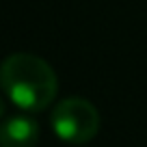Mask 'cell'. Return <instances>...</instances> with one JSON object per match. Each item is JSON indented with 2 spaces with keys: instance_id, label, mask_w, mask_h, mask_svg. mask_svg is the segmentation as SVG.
Masks as SVG:
<instances>
[{
  "instance_id": "2",
  "label": "cell",
  "mask_w": 147,
  "mask_h": 147,
  "mask_svg": "<svg viewBox=\"0 0 147 147\" xmlns=\"http://www.w3.org/2000/svg\"><path fill=\"white\" fill-rule=\"evenodd\" d=\"M50 125L56 138L69 145H84L93 141L100 132L102 117L100 110L89 100L78 95L56 102L50 115Z\"/></svg>"
},
{
  "instance_id": "4",
  "label": "cell",
  "mask_w": 147,
  "mask_h": 147,
  "mask_svg": "<svg viewBox=\"0 0 147 147\" xmlns=\"http://www.w3.org/2000/svg\"><path fill=\"white\" fill-rule=\"evenodd\" d=\"M5 117V102H2V97H0V119Z\"/></svg>"
},
{
  "instance_id": "1",
  "label": "cell",
  "mask_w": 147,
  "mask_h": 147,
  "mask_svg": "<svg viewBox=\"0 0 147 147\" xmlns=\"http://www.w3.org/2000/svg\"><path fill=\"white\" fill-rule=\"evenodd\" d=\"M0 89L18 108L41 113L56 100L59 78L46 59L15 52L0 63Z\"/></svg>"
},
{
  "instance_id": "3",
  "label": "cell",
  "mask_w": 147,
  "mask_h": 147,
  "mask_svg": "<svg viewBox=\"0 0 147 147\" xmlns=\"http://www.w3.org/2000/svg\"><path fill=\"white\" fill-rule=\"evenodd\" d=\"M39 123L30 115H11L0 123V147H37Z\"/></svg>"
}]
</instances>
